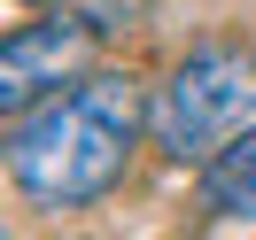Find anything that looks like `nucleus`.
I'll return each instance as SVG.
<instances>
[{
    "label": "nucleus",
    "mask_w": 256,
    "mask_h": 240,
    "mask_svg": "<svg viewBox=\"0 0 256 240\" xmlns=\"http://www.w3.org/2000/svg\"><path fill=\"white\" fill-rule=\"evenodd\" d=\"M140 132H148L140 78L132 70H86L54 101L24 109V124L0 140V163H8V178H16V194L32 209L70 217V209H94L124 178Z\"/></svg>",
    "instance_id": "nucleus-1"
},
{
    "label": "nucleus",
    "mask_w": 256,
    "mask_h": 240,
    "mask_svg": "<svg viewBox=\"0 0 256 240\" xmlns=\"http://www.w3.org/2000/svg\"><path fill=\"white\" fill-rule=\"evenodd\" d=\"M256 116V54L233 39H202L148 101V132L171 163H202Z\"/></svg>",
    "instance_id": "nucleus-2"
},
{
    "label": "nucleus",
    "mask_w": 256,
    "mask_h": 240,
    "mask_svg": "<svg viewBox=\"0 0 256 240\" xmlns=\"http://www.w3.org/2000/svg\"><path fill=\"white\" fill-rule=\"evenodd\" d=\"M94 31L86 16H39L24 31L0 39V116H24L39 101H54L62 85H78L94 70Z\"/></svg>",
    "instance_id": "nucleus-3"
},
{
    "label": "nucleus",
    "mask_w": 256,
    "mask_h": 240,
    "mask_svg": "<svg viewBox=\"0 0 256 240\" xmlns=\"http://www.w3.org/2000/svg\"><path fill=\"white\" fill-rule=\"evenodd\" d=\"M202 202H210L218 225H256V132H233V140L210 155Z\"/></svg>",
    "instance_id": "nucleus-4"
},
{
    "label": "nucleus",
    "mask_w": 256,
    "mask_h": 240,
    "mask_svg": "<svg viewBox=\"0 0 256 240\" xmlns=\"http://www.w3.org/2000/svg\"><path fill=\"white\" fill-rule=\"evenodd\" d=\"M24 8H62V0H24Z\"/></svg>",
    "instance_id": "nucleus-5"
}]
</instances>
